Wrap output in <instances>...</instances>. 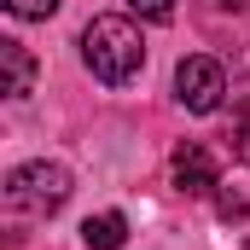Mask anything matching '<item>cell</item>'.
<instances>
[{"label": "cell", "instance_id": "obj_1", "mask_svg": "<svg viewBox=\"0 0 250 250\" xmlns=\"http://www.w3.org/2000/svg\"><path fill=\"white\" fill-rule=\"evenodd\" d=\"M82 64L105 82V87H128L146 70V41L128 18H93L82 29Z\"/></svg>", "mask_w": 250, "mask_h": 250}, {"label": "cell", "instance_id": "obj_2", "mask_svg": "<svg viewBox=\"0 0 250 250\" xmlns=\"http://www.w3.org/2000/svg\"><path fill=\"white\" fill-rule=\"evenodd\" d=\"M6 209L12 215H23V221H47L53 209H64V198H70V169L64 163H23V169H12L6 175Z\"/></svg>", "mask_w": 250, "mask_h": 250}, {"label": "cell", "instance_id": "obj_3", "mask_svg": "<svg viewBox=\"0 0 250 250\" xmlns=\"http://www.w3.org/2000/svg\"><path fill=\"white\" fill-rule=\"evenodd\" d=\"M221 93H227V70H221L215 59L192 53V59L175 64V99L187 105L192 117H209V111H221Z\"/></svg>", "mask_w": 250, "mask_h": 250}, {"label": "cell", "instance_id": "obj_4", "mask_svg": "<svg viewBox=\"0 0 250 250\" xmlns=\"http://www.w3.org/2000/svg\"><path fill=\"white\" fill-rule=\"evenodd\" d=\"M169 175H175V187L187 192V198H209V192L221 187V181H215V157H209V146H198V140L175 146V157H169Z\"/></svg>", "mask_w": 250, "mask_h": 250}, {"label": "cell", "instance_id": "obj_5", "mask_svg": "<svg viewBox=\"0 0 250 250\" xmlns=\"http://www.w3.org/2000/svg\"><path fill=\"white\" fill-rule=\"evenodd\" d=\"M35 87V59L23 41H0V93L6 99H23Z\"/></svg>", "mask_w": 250, "mask_h": 250}, {"label": "cell", "instance_id": "obj_6", "mask_svg": "<svg viewBox=\"0 0 250 250\" xmlns=\"http://www.w3.org/2000/svg\"><path fill=\"white\" fill-rule=\"evenodd\" d=\"M82 245H87V250H123L128 245V221L117 215V209L87 215V221H82Z\"/></svg>", "mask_w": 250, "mask_h": 250}, {"label": "cell", "instance_id": "obj_7", "mask_svg": "<svg viewBox=\"0 0 250 250\" xmlns=\"http://www.w3.org/2000/svg\"><path fill=\"white\" fill-rule=\"evenodd\" d=\"M12 18H53L59 12V0H0Z\"/></svg>", "mask_w": 250, "mask_h": 250}, {"label": "cell", "instance_id": "obj_8", "mask_svg": "<svg viewBox=\"0 0 250 250\" xmlns=\"http://www.w3.org/2000/svg\"><path fill=\"white\" fill-rule=\"evenodd\" d=\"M128 6H134L146 23H169V18H175V0H128Z\"/></svg>", "mask_w": 250, "mask_h": 250}, {"label": "cell", "instance_id": "obj_9", "mask_svg": "<svg viewBox=\"0 0 250 250\" xmlns=\"http://www.w3.org/2000/svg\"><path fill=\"white\" fill-rule=\"evenodd\" d=\"M233 157H239V163H250V111L239 117V128H233Z\"/></svg>", "mask_w": 250, "mask_h": 250}, {"label": "cell", "instance_id": "obj_10", "mask_svg": "<svg viewBox=\"0 0 250 250\" xmlns=\"http://www.w3.org/2000/svg\"><path fill=\"white\" fill-rule=\"evenodd\" d=\"M221 215H227V221H245V215H250V204L239 198V192H221Z\"/></svg>", "mask_w": 250, "mask_h": 250}, {"label": "cell", "instance_id": "obj_11", "mask_svg": "<svg viewBox=\"0 0 250 250\" xmlns=\"http://www.w3.org/2000/svg\"><path fill=\"white\" fill-rule=\"evenodd\" d=\"M221 12H250V0H215Z\"/></svg>", "mask_w": 250, "mask_h": 250}]
</instances>
